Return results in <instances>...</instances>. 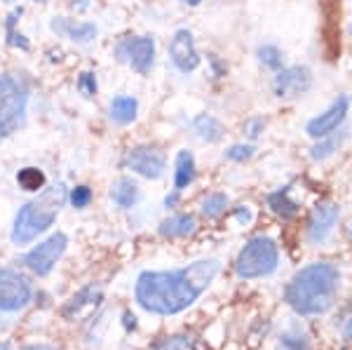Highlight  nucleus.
I'll return each instance as SVG.
<instances>
[{"instance_id": "1", "label": "nucleus", "mask_w": 352, "mask_h": 350, "mask_svg": "<svg viewBox=\"0 0 352 350\" xmlns=\"http://www.w3.org/2000/svg\"><path fill=\"white\" fill-rule=\"evenodd\" d=\"M221 273L219 259H200L174 270H144L136 278L134 301L151 315H179L209 289Z\"/></svg>"}, {"instance_id": "2", "label": "nucleus", "mask_w": 352, "mask_h": 350, "mask_svg": "<svg viewBox=\"0 0 352 350\" xmlns=\"http://www.w3.org/2000/svg\"><path fill=\"white\" fill-rule=\"evenodd\" d=\"M343 285V273L331 261H312L287 285V303L296 318L317 320L333 310Z\"/></svg>"}, {"instance_id": "3", "label": "nucleus", "mask_w": 352, "mask_h": 350, "mask_svg": "<svg viewBox=\"0 0 352 350\" xmlns=\"http://www.w3.org/2000/svg\"><path fill=\"white\" fill-rule=\"evenodd\" d=\"M64 200H66L64 186H52L41 197H36V200H31L28 205L21 207L14 217L12 235H10L14 245L16 247L28 245V242H33L41 233H45L54 223Z\"/></svg>"}, {"instance_id": "4", "label": "nucleus", "mask_w": 352, "mask_h": 350, "mask_svg": "<svg viewBox=\"0 0 352 350\" xmlns=\"http://www.w3.org/2000/svg\"><path fill=\"white\" fill-rule=\"evenodd\" d=\"M280 266V247L272 238L258 235L242 247L235 261V273L242 280H263Z\"/></svg>"}, {"instance_id": "5", "label": "nucleus", "mask_w": 352, "mask_h": 350, "mask_svg": "<svg viewBox=\"0 0 352 350\" xmlns=\"http://www.w3.org/2000/svg\"><path fill=\"white\" fill-rule=\"evenodd\" d=\"M28 92L19 78L3 73L0 76V139L10 137L24 125Z\"/></svg>"}, {"instance_id": "6", "label": "nucleus", "mask_w": 352, "mask_h": 350, "mask_svg": "<svg viewBox=\"0 0 352 350\" xmlns=\"http://www.w3.org/2000/svg\"><path fill=\"white\" fill-rule=\"evenodd\" d=\"M33 289L19 270L14 268H0V310L3 313H14L21 310L31 301Z\"/></svg>"}, {"instance_id": "7", "label": "nucleus", "mask_w": 352, "mask_h": 350, "mask_svg": "<svg viewBox=\"0 0 352 350\" xmlns=\"http://www.w3.org/2000/svg\"><path fill=\"white\" fill-rule=\"evenodd\" d=\"M68 247V238L64 233H54L50 235L47 240L41 242L38 247H33L31 252L24 254V259H21V263H24L26 268H31L36 275H50L54 268V263L59 261L61 256H64Z\"/></svg>"}, {"instance_id": "8", "label": "nucleus", "mask_w": 352, "mask_h": 350, "mask_svg": "<svg viewBox=\"0 0 352 350\" xmlns=\"http://www.w3.org/2000/svg\"><path fill=\"white\" fill-rule=\"evenodd\" d=\"M116 54L127 61L136 73L146 76V73H151L153 61H155V41L151 36L124 38V41L118 43Z\"/></svg>"}, {"instance_id": "9", "label": "nucleus", "mask_w": 352, "mask_h": 350, "mask_svg": "<svg viewBox=\"0 0 352 350\" xmlns=\"http://www.w3.org/2000/svg\"><path fill=\"white\" fill-rule=\"evenodd\" d=\"M340 210L336 202H320L312 210L310 221H308V242L310 245H324L336 230Z\"/></svg>"}, {"instance_id": "10", "label": "nucleus", "mask_w": 352, "mask_h": 350, "mask_svg": "<svg viewBox=\"0 0 352 350\" xmlns=\"http://www.w3.org/2000/svg\"><path fill=\"white\" fill-rule=\"evenodd\" d=\"M127 167L139 174V177L155 182V179H160L164 174L167 160H164V155L157 149H153V146H136V149H132L127 153Z\"/></svg>"}, {"instance_id": "11", "label": "nucleus", "mask_w": 352, "mask_h": 350, "mask_svg": "<svg viewBox=\"0 0 352 350\" xmlns=\"http://www.w3.org/2000/svg\"><path fill=\"white\" fill-rule=\"evenodd\" d=\"M312 85V73L308 66H289V69H282L275 76V94L280 99H294L298 94L308 92Z\"/></svg>"}, {"instance_id": "12", "label": "nucleus", "mask_w": 352, "mask_h": 350, "mask_svg": "<svg viewBox=\"0 0 352 350\" xmlns=\"http://www.w3.org/2000/svg\"><path fill=\"white\" fill-rule=\"evenodd\" d=\"M169 56L181 73H190L200 66V54H197L195 41H192V33L188 28H179L174 33L172 43H169Z\"/></svg>"}, {"instance_id": "13", "label": "nucleus", "mask_w": 352, "mask_h": 350, "mask_svg": "<svg viewBox=\"0 0 352 350\" xmlns=\"http://www.w3.org/2000/svg\"><path fill=\"white\" fill-rule=\"evenodd\" d=\"M345 116H348V97H338L324 113L312 118L308 125H305V132H308V137H312V139L329 137V134H333L340 127V122L345 120Z\"/></svg>"}, {"instance_id": "14", "label": "nucleus", "mask_w": 352, "mask_h": 350, "mask_svg": "<svg viewBox=\"0 0 352 350\" xmlns=\"http://www.w3.org/2000/svg\"><path fill=\"white\" fill-rule=\"evenodd\" d=\"M280 350H312V338L300 325H289L277 338Z\"/></svg>"}, {"instance_id": "15", "label": "nucleus", "mask_w": 352, "mask_h": 350, "mask_svg": "<svg viewBox=\"0 0 352 350\" xmlns=\"http://www.w3.org/2000/svg\"><path fill=\"white\" fill-rule=\"evenodd\" d=\"M136 113H139V101L127 94H120L111 101V120L116 125H129L136 120Z\"/></svg>"}, {"instance_id": "16", "label": "nucleus", "mask_w": 352, "mask_h": 350, "mask_svg": "<svg viewBox=\"0 0 352 350\" xmlns=\"http://www.w3.org/2000/svg\"><path fill=\"white\" fill-rule=\"evenodd\" d=\"M195 217L190 214H176V217L164 219L160 223V235L162 238H186L195 230Z\"/></svg>"}, {"instance_id": "17", "label": "nucleus", "mask_w": 352, "mask_h": 350, "mask_svg": "<svg viewBox=\"0 0 352 350\" xmlns=\"http://www.w3.org/2000/svg\"><path fill=\"white\" fill-rule=\"evenodd\" d=\"M111 200L116 202L120 210H129L136 202L141 200V190L132 179H120L116 186L111 188Z\"/></svg>"}, {"instance_id": "18", "label": "nucleus", "mask_w": 352, "mask_h": 350, "mask_svg": "<svg viewBox=\"0 0 352 350\" xmlns=\"http://www.w3.org/2000/svg\"><path fill=\"white\" fill-rule=\"evenodd\" d=\"M192 127H195L197 137H200L202 141H207V144H217V141L223 139V134H226V127L221 125L214 116H209V113L197 116L195 122H192Z\"/></svg>"}, {"instance_id": "19", "label": "nucleus", "mask_w": 352, "mask_h": 350, "mask_svg": "<svg viewBox=\"0 0 352 350\" xmlns=\"http://www.w3.org/2000/svg\"><path fill=\"white\" fill-rule=\"evenodd\" d=\"M195 179V157L190 151H179L176 153V174H174V186L176 190L188 188Z\"/></svg>"}, {"instance_id": "20", "label": "nucleus", "mask_w": 352, "mask_h": 350, "mask_svg": "<svg viewBox=\"0 0 352 350\" xmlns=\"http://www.w3.org/2000/svg\"><path fill=\"white\" fill-rule=\"evenodd\" d=\"M54 31L66 33L71 41L76 43H89L96 36V26L94 24H66V21H54L52 24Z\"/></svg>"}, {"instance_id": "21", "label": "nucleus", "mask_w": 352, "mask_h": 350, "mask_svg": "<svg viewBox=\"0 0 352 350\" xmlns=\"http://www.w3.org/2000/svg\"><path fill=\"white\" fill-rule=\"evenodd\" d=\"M16 184H19L24 190H31L33 193V190H38L45 186V174L36 167H24L19 174H16Z\"/></svg>"}, {"instance_id": "22", "label": "nucleus", "mask_w": 352, "mask_h": 350, "mask_svg": "<svg viewBox=\"0 0 352 350\" xmlns=\"http://www.w3.org/2000/svg\"><path fill=\"white\" fill-rule=\"evenodd\" d=\"M340 141H343V134H338V137H333V134H329V137H322L320 144L310 149V157H312V160H327V157L340 146Z\"/></svg>"}, {"instance_id": "23", "label": "nucleus", "mask_w": 352, "mask_h": 350, "mask_svg": "<svg viewBox=\"0 0 352 350\" xmlns=\"http://www.w3.org/2000/svg\"><path fill=\"white\" fill-rule=\"evenodd\" d=\"M226 207H228V195H223V193H212L204 197V202H202V212L207 214L209 219L221 217V214L226 212Z\"/></svg>"}, {"instance_id": "24", "label": "nucleus", "mask_w": 352, "mask_h": 350, "mask_svg": "<svg viewBox=\"0 0 352 350\" xmlns=\"http://www.w3.org/2000/svg\"><path fill=\"white\" fill-rule=\"evenodd\" d=\"M96 298H99V292L94 289V287H87V289H82L80 294L78 296H73L71 301H68V306H66V310H64V315L66 318H71L73 313H78L82 306H87V303H96Z\"/></svg>"}, {"instance_id": "25", "label": "nucleus", "mask_w": 352, "mask_h": 350, "mask_svg": "<svg viewBox=\"0 0 352 350\" xmlns=\"http://www.w3.org/2000/svg\"><path fill=\"white\" fill-rule=\"evenodd\" d=\"M270 207L275 210L277 214H282V217H294V214L298 212V205L296 202L289 200V193L287 190H280V193L270 195Z\"/></svg>"}, {"instance_id": "26", "label": "nucleus", "mask_w": 352, "mask_h": 350, "mask_svg": "<svg viewBox=\"0 0 352 350\" xmlns=\"http://www.w3.org/2000/svg\"><path fill=\"white\" fill-rule=\"evenodd\" d=\"M258 59L263 61L268 69H280L282 66V52L275 45H263V47L258 50Z\"/></svg>"}, {"instance_id": "27", "label": "nucleus", "mask_w": 352, "mask_h": 350, "mask_svg": "<svg viewBox=\"0 0 352 350\" xmlns=\"http://www.w3.org/2000/svg\"><path fill=\"white\" fill-rule=\"evenodd\" d=\"M89 202H92V190H89L87 186H76V188L71 190V205L76 207V210H85Z\"/></svg>"}, {"instance_id": "28", "label": "nucleus", "mask_w": 352, "mask_h": 350, "mask_svg": "<svg viewBox=\"0 0 352 350\" xmlns=\"http://www.w3.org/2000/svg\"><path fill=\"white\" fill-rule=\"evenodd\" d=\"M254 155V146H244V144H235V146H230L228 151H226V157L232 162H244V160H249V157Z\"/></svg>"}, {"instance_id": "29", "label": "nucleus", "mask_w": 352, "mask_h": 350, "mask_svg": "<svg viewBox=\"0 0 352 350\" xmlns=\"http://www.w3.org/2000/svg\"><path fill=\"white\" fill-rule=\"evenodd\" d=\"M78 89H80L85 97H94V94H96V78H94V73H89V71L80 73V80H78Z\"/></svg>"}, {"instance_id": "30", "label": "nucleus", "mask_w": 352, "mask_h": 350, "mask_svg": "<svg viewBox=\"0 0 352 350\" xmlns=\"http://www.w3.org/2000/svg\"><path fill=\"white\" fill-rule=\"evenodd\" d=\"M188 348H190V341H186V336H172L157 346V350H188Z\"/></svg>"}, {"instance_id": "31", "label": "nucleus", "mask_w": 352, "mask_h": 350, "mask_svg": "<svg viewBox=\"0 0 352 350\" xmlns=\"http://www.w3.org/2000/svg\"><path fill=\"white\" fill-rule=\"evenodd\" d=\"M244 132H247L249 139H256L261 132H263V120L261 118H252V120H247V125H244Z\"/></svg>"}, {"instance_id": "32", "label": "nucleus", "mask_w": 352, "mask_h": 350, "mask_svg": "<svg viewBox=\"0 0 352 350\" xmlns=\"http://www.w3.org/2000/svg\"><path fill=\"white\" fill-rule=\"evenodd\" d=\"M340 336H343L348 343H352V313L343 320V327H340Z\"/></svg>"}, {"instance_id": "33", "label": "nucleus", "mask_w": 352, "mask_h": 350, "mask_svg": "<svg viewBox=\"0 0 352 350\" xmlns=\"http://www.w3.org/2000/svg\"><path fill=\"white\" fill-rule=\"evenodd\" d=\"M24 350H54V348H50V346H28Z\"/></svg>"}, {"instance_id": "34", "label": "nucleus", "mask_w": 352, "mask_h": 350, "mask_svg": "<svg viewBox=\"0 0 352 350\" xmlns=\"http://www.w3.org/2000/svg\"><path fill=\"white\" fill-rule=\"evenodd\" d=\"M181 3H186V5H200L202 0H181Z\"/></svg>"}, {"instance_id": "35", "label": "nucleus", "mask_w": 352, "mask_h": 350, "mask_svg": "<svg viewBox=\"0 0 352 350\" xmlns=\"http://www.w3.org/2000/svg\"><path fill=\"white\" fill-rule=\"evenodd\" d=\"M0 350H10V346L8 343H0Z\"/></svg>"}, {"instance_id": "36", "label": "nucleus", "mask_w": 352, "mask_h": 350, "mask_svg": "<svg viewBox=\"0 0 352 350\" xmlns=\"http://www.w3.org/2000/svg\"><path fill=\"white\" fill-rule=\"evenodd\" d=\"M8 3H14V0H8Z\"/></svg>"}]
</instances>
